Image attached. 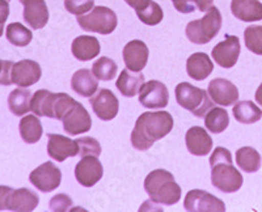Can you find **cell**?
Masks as SVG:
<instances>
[{"label":"cell","instance_id":"cell-1","mask_svg":"<svg viewBox=\"0 0 262 212\" xmlns=\"http://www.w3.org/2000/svg\"><path fill=\"white\" fill-rule=\"evenodd\" d=\"M173 116L168 111H146L137 120L131 132V144L135 150H149L173 129Z\"/></svg>","mask_w":262,"mask_h":212},{"label":"cell","instance_id":"cell-2","mask_svg":"<svg viewBox=\"0 0 262 212\" xmlns=\"http://www.w3.org/2000/svg\"><path fill=\"white\" fill-rule=\"evenodd\" d=\"M211 183L219 192L232 194L243 186L242 173L232 165V155L223 147H216L210 157Z\"/></svg>","mask_w":262,"mask_h":212},{"label":"cell","instance_id":"cell-3","mask_svg":"<svg viewBox=\"0 0 262 212\" xmlns=\"http://www.w3.org/2000/svg\"><path fill=\"white\" fill-rule=\"evenodd\" d=\"M144 190L154 202L173 206L181 199V187L174 181V177L165 169L152 171L144 181Z\"/></svg>","mask_w":262,"mask_h":212},{"label":"cell","instance_id":"cell-4","mask_svg":"<svg viewBox=\"0 0 262 212\" xmlns=\"http://www.w3.org/2000/svg\"><path fill=\"white\" fill-rule=\"evenodd\" d=\"M222 22H223V20H222L221 11L216 7L212 6L207 11L205 17L190 21L186 25L185 34H186L189 41L195 43V45H205L217 36L222 28Z\"/></svg>","mask_w":262,"mask_h":212},{"label":"cell","instance_id":"cell-5","mask_svg":"<svg viewBox=\"0 0 262 212\" xmlns=\"http://www.w3.org/2000/svg\"><path fill=\"white\" fill-rule=\"evenodd\" d=\"M176 100L181 108L189 110L198 118L205 116L210 109L214 108V101L209 93L189 83H180L177 85Z\"/></svg>","mask_w":262,"mask_h":212},{"label":"cell","instance_id":"cell-6","mask_svg":"<svg viewBox=\"0 0 262 212\" xmlns=\"http://www.w3.org/2000/svg\"><path fill=\"white\" fill-rule=\"evenodd\" d=\"M78 24L85 32L98 34H111L118 25V18L114 11L107 7H93L88 15L78 16Z\"/></svg>","mask_w":262,"mask_h":212},{"label":"cell","instance_id":"cell-7","mask_svg":"<svg viewBox=\"0 0 262 212\" xmlns=\"http://www.w3.org/2000/svg\"><path fill=\"white\" fill-rule=\"evenodd\" d=\"M184 207L188 212H224L227 209L223 200L198 189L186 194Z\"/></svg>","mask_w":262,"mask_h":212},{"label":"cell","instance_id":"cell-8","mask_svg":"<svg viewBox=\"0 0 262 212\" xmlns=\"http://www.w3.org/2000/svg\"><path fill=\"white\" fill-rule=\"evenodd\" d=\"M29 181L41 193H51L62 182V172L51 161L43 162L30 173Z\"/></svg>","mask_w":262,"mask_h":212},{"label":"cell","instance_id":"cell-9","mask_svg":"<svg viewBox=\"0 0 262 212\" xmlns=\"http://www.w3.org/2000/svg\"><path fill=\"white\" fill-rule=\"evenodd\" d=\"M240 51H242L240 39L236 36L226 34L224 41L219 42L212 49L211 55L217 66L223 67V68H232L237 63L238 57H240Z\"/></svg>","mask_w":262,"mask_h":212},{"label":"cell","instance_id":"cell-10","mask_svg":"<svg viewBox=\"0 0 262 212\" xmlns=\"http://www.w3.org/2000/svg\"><path fill=\"white\" fill-rule=\"evenodd\" d=\"M139 102L147 109H164L169 102L168 88L159 80L147 81L139 90Z\"/></svg>","mask_w":262,"mask_h":212},{"label":"cell","instance_id":"cell-11","mask_svg":"<svg viewBox=\"0 0 262 212\" xmlns=\"http://www.w3.org/2000/svg\"><path fill=\"white\" fill-rule=\"evenodd\" d=\"M104 168L97 156H84L75 167V178L84 187H92L102 178Z\"/></svg>","mask_w":262,"mask_h":212},{"label":"cell","instance_id":"cell-12","mask_svg":"<svg viewBox=\"0 0 262 212\" xmlns=\"http://www.w3.org/2000/svg\"><path fill=\"white\" fill-rule=\"evenodd\" d=\"M96 115L101 121H112L119 111V101L111 89L102 88L90 100Z\"/></svg>","mask_w":262,"mask_h":212},{"label":"cell","instance_id":"cell-13","mask_svg":"<svg viewBox=\"0 0 262 212\" xmlns=\"http://www.w3.org/2000/svg\"><path fill=\"white\" fill-rule=\"evenodd\" d=\"M63 129L70 135H79L88 132L92 127V118L80 102H75L70 111L62 120Z\"/></svg>","mask_w":262,"mask_h":212},{"label":"cell","instance_id":"cell-14","mask_svg":"<svg viewBox=\"0 0 262 212\" xmlns=\"http://www.w3.org/2000/svg\"><path fill=\"white\" fill-rule=\"evenodd\" d=\"M210 97L215 104L221 106H232L238 100V89L232 81L217 78L210 81L207 88Z\"/></svg>","mask_w":262,"mask_h":212},{"label":"cell","instance_id":"cell-15","mask_svg":"<svg viewBox=\"0 0 262 212\" xmlns=\"http://www.w3.org/2000/svg\"><path fill=\"white\" fill-rule=\"evenodd\" d=\"M48 153L53 160L63 162L67 157L79 155V144L76 140L59 134H48Z\"/></svg>","mask_w":262,"mask_h":212},{"label":"cell","instance_id":"cell-16","mask_svg":"<svg viewBox=\"0 0 262 212\" xmlns=\"http://www.w3.org/2000/svg\"><path fill=\"white\" fill-rule=\"evenodd\" d=\"M41 66L34 60H20L12 67V83L18 87H32L33 84H36L41 79Z\"/></svg>","mask_w":262,"mask_h":212},{"label":"cell","instance_id":"cell-17","mask_svg":"<svg viewBox=\"0 0 262 212\" xmlns=\"http://www.w3.org/2000/svg\"><path fill=\"white\" fill-rule=\"evenodd\" d=\"M122 55L126 68H128L130 71L140 72L146 67L147 62H148L149 51L143 41L133 39L123 48Z\"/></svg>","mask_w":262,"mask_h":212},{"label":"cell","instance_id":"cell-18","mask_svg":"<svg viewBox=\"0 0 262 212\" xmlns=\"http://www.w3.org/2000/svg\"><path fill=\"white\" fill-rule=\"evenodd\" d=\"M24 20L32 29L38 30L45 28L49 21V9L45 0H23Z\"/></svg>","mask_w":262,"mask_h":212},{"label":"cell","instance_id":"cell-19","mask_svg":"<svg viewBox=\"0 0 262 212\" xmlns=\"http://www.w3.org/2000/svg\"><path fill=\"white\" fill-rule=\"evenodd\" d=\"M185 143L189 152L194 156L209 155L212 150V139L200 126H194L185 135Z\"/></svg>","mask_w":262,"mask_h":212},{"label":"cell","instance_id":"cell-20","mask_svg":"<svg viewBox=\"0 0 262 212\" xmlns=\"http://www.w3.org/2000/svg\"><path fill=\"white\" fill-rule=\"evenodd\" d=\"M72 55L80 62L92 60L100 54L101 46L96 37L79 36L74 39L71 46Z\"/></svg>","mask_w":262,"mask_h":212},{"label":"cell","instance_id":"cell-21","mask_svg":"<svg viewBox=\"0 0 262 212\" xmlns=\"http://www.w3.org/2000/svg\"><path fill=\"white\" fill-rule=\"evenodd\" d=\"M214 63L205 53H194L186 60V71L193 80L202 81L211 75Z\"/></svg>","mask_w":262,"mask_h":212},{"label":"cell","instance_id":"cell-22","mask_svg":"<svg viewBox=\"0 0 262 212\" xmlns=\"http://www.w3.org/2000/svg\"><path fill=\"white\" fill-rule=\"evenodd\" d=\"M231 12L245 22L262 20V3L259 0H232Z\"/></svg>","mask_w":262,"mask_h":212},{"label":"cell","instance_id":"cell-23","mask_svg":"<svg viewBox=\"0 0 262 212\" xmlns=\"http://www.w3.org/2000/svg\"><path fill=\"white\" fill-rule=\"evenodd\" d=\"M71 88L81 97H92L98 90L97 78L88 68H81L74 74L71 79Z\"/></svg>","mask_w":262,"mask_h":212},{"label":"cell","instance_id":"cell-24","mask_svg":"<svg viewBox=\"0 0 262 212\" xmlns=\"http://www.w3.org/2000/svg\"><path fill=\"white\" fill-rule=\"evenodd\" d=\"M58 93H53L48 89L37 90L32 97L30 110L37 116H48L54 120V110L57 102Z\"/></svg>","mask_w":262,"mask_h":212},{"label":"cell","instance_id":"cell-25","mask_svg":"<svg viewBox=\"0 0 262 212\" xmlns=\"http://www.w3.org/2000/svg\"><path fill=\"white\" fill-rule=\"evenodd\" d=\"M39 203L38 195L29 189L13 190L8 202V211L30 212L34 211Z\"/></svg>","mask_w":262,"mask_h":212},{"label":"cell","instance_id":"cell-26","mask_svg":"<svg viewBox=\"0 0 262 212\" xmlns=\"http://www.w3.org/2000/svg\"><path fill=\"white\" fill-rule=\"evenodd\" d=\"M144 84V75L142 72L130 71L128 68L121 71L118 80L116 83L117 89L125 97H134L139 93L140 88Z\"/></svg>","mask_w":262,"mask_h":212},{"label":"cell","instance_id":"cell-27","mask_svg":"<svg viewBox=\"0 0 262 212\" xmlns=\"http://www.w3.org/2000/svg\"><path fill=\"white\" fill-rule=\"evenodd\" d=\"M233 116L238 123L252 125L262 118V110L252 101H238L232 109Z\"/></svg>","mask_w":262,"mask_h":212},{"label":"cell","instance_id":"cell-28","mask_svg":"<svg viewBox=\"0 0 262 212\" xmlns=\"http://www.w3.org/2000/svg\"><path fill=\"white\" fill-rule=\"evenodd\" d=\"M18 130H20V135L23 137V140L27 144H34L39 142L42 134H43L41 121L36 115H33V114L24 116L20 121Z\"/></svg>","mask_w":262,"mask_h":212},{"label":"cell","instance_id":"cell-29","mask_svg":"<svg viewBox=\"0 0 262 212\" xmlns=\"http://www.w3.org/2000/svg\"><path fill=\"white\" fill-rule=\"evenodd\" d=\"M262 158L257 150L252 147H242L236 151V164L247 173H256L261 167Z\"/></svg>","mask_w":262,"mask_h":212},{"label":"cell","instance_id":"cell-30","mask_svg":"<svg viewBox=\"0 0 262 212\" xmlns=\"http://www.w3.org/2000/svg\"><path fill=\"white\" fill-rule=\"evenodd\" d=\"M30 102H32V93L27 88H16L9 93L8 108L15 115H25L30 110Z\"/></svg>","mask_w":262,"mask_h":212},{"label":"cell","instance_id":"cell-31","mask_svg":"<svg viewBox=\"0 0 262 212\" xmlns=\"http://www.w3.org/2000/svg\"><path fill=\"white\" fill-rule=\"evenodd\" d=\"M229 125V115L223 108H211L205 115V126L211 134H222Z\"/></svg>","mask_w":262,"mask_h":212},{"label":"cell","instance_id":"cell-32","mask_svg":"<svg viewBox=\"0 0 262 212\" xmlns=\"http://www.w3.org/2000/svg\"><path fill=\"white\" fill-rule=\"evenodd\" d=\"M6 36L9 43H12L13 46H17V48H25V46L29 45L33 39L32 32L20 22L9 24L7 27Z\"/></svg>","mask_w":262,"mask_h":212},{"label":"cell","instance_id":"cell-33","mask_svg":"<svg viewBox=\"0 0 262 212\" xmlns=\"http://www.w3.org/2000/svg\"><path fill=\"white\" fill-rule=\"evenodd\" d=\"M117 71H118L117 63L107 57H101L98 60H96L92 66L93 75L101 81L113 80L117 75Z\"/></svg>","mask_w":262,"mask_h":212},{"label":"cell","instance_id":"cell-34","mask_svg":"<svg viewBox=\"0 0 262 212\" xmlns=\"http://www.w3.org/2000/svg\"><path fill=\"white\" fill-rule=\"evenodd\" d=\"M245 46L253 54L262 55V27L261 25H250L244 32Z\"/></svg>","mask_w":262,"mask_h":212},{"label":"cell","instance_id":"cell-35","mask_svg":"<svg viewBox=\"0 0 262 212\" xmlns=\"http://www.w3.org/2000/svg\"><path fill=\"white\" fill-rule=\"evenodd\" d=\"M137 16L143 24L154 27V25L160 24L161 21H163L164 13L161 7L156 2H151L148 7H146L142 11H137Z\"/></svg>","mask_w":262,"mask_h":212},{"label":"cell","instance_id":"cell-36","mask_svg":"<svg viewBox=\"0 0 262 212\" xmlns=\"http://www.w3.org/2000/svg\"><path fill=\"white\" fill-rule=\"evenodd\" d=\"M174 8L181 13H191L195 9L205 12L212 7L214 0H172Z\"/></svg>","mask_w":262,"mask_h":212},{"label":"cell","instance_id":"cell-37","mask_svg":"<svg viewBox=\"0 0 262 212\" xmlns=\"http://www.w3.org/2000/svg\"><path fill=\"white\" fill-rule=\"evenodd\" d=\"M76 143L79 144V156H100L101 155V146L97 142V139L92 136H84L76 139Z\"/></svg>","mask_w":262,"mask_h":212},{"label":"cell","instance_id":"cell-38","mask_svg":"<svg viewBox=\"0 0 262 212\" xmlns=\"http://www.w3.org/2000/svg\"><path fill=\"white\" fill-rule=\"evenodd\" d=\"M95 7V0H64V8L75 16L90 12Z\"/></svg>","mask_w":262,"mask_h":212},{"label":"cell","instance_id":"cell-39","mask_svg":"<svg viewBox=\"0 0 262 212\" xmlns=\"http://www.w3.org/2000/svg\"><path fill=\"white\" fill-rule=\"evenodd\" d=\"M71 207L72 199L66 194H57L50 200V209L54 212H66Z\"/></svg>","mask_w":262,"mask_h":212},{"label":"cell","instance_id":"cell-40","mask_svg":"<svg viewBox=\"0 0 262 212\" xmlns=\"http://www.w3.org/2000/svg\"><path fill=\"white\" fill-rule=\"evenodd\" d=\"M15 63L11 60H3V68L0 72V85H12V67Z\"/></svg>","mask_w":262,"mask_h":212},{"label":"cell","instance_id":"cell-41","mask_svg":"<svg viewBox=\"0 0 262 212\" xmlns=\"http://www.w3.org/2000/svg\"><path fill=\"white\" fill-rule=\"evenodd\" d=\"M9 2L8 0H0V37L4 33V24L9 16Z\"/></svg>","mask_w":262,"mask_h":212},{"label":"cell","instance_id":"cell-42","mask_svg":"<svg viewBox=\"0 0 262 212\" xmlns=\"http://www.w3.org/2000/svg\"><path fill=\"white\" fill-rule=\"evenodd\" d=\"M13 189L9 186H0V211L8 209L9 197L12 194Z\"/></svg>","mask_w":262,"mask_h":212},{"label":"cell","instance_id":"cell-43","mask_svg":"<svg viewBox=\"0 0 262 212\" xmlns=\"http://www.w3.org/2000/svg\"><path fill=\"white\" fill-rule=\"evenodd\" d=\"M125 2L131 8H134L135 12H137V11H142L146 7H148V4L151 3L152 0H125Z\"/></svg>","mask_w":262,"mask_h":212},{"label":"cell","instance_id":"cell-44","mask_svg":"<svg viewBox=\"0 0 262 212\" xmlns=\"http://www.w3.org/2000/svg\"><path fill=\"white\" fill-rule=\"evenodd\" d=\"M254 97H256L257 104L261 105L262 106V83L259 84V87L257 88V92H256V95H254Z\"/></svg>","mask_w":262,"mask_h":212},{"label":"cell","instance_id":"cell-45","mask_svg":"<svg viewBox=\"0 0 262 212\" xmlns=\"http://www.w3.org/2000/svg\"><path fill=\"white\" fill-rule=\"evenodd\" d=\"M2 68H3V60H0V72H2Z\"/></svg>","mask_w":262,"mask_h":212},{"label":"cell","instance_id":"cell-46","mask_svg":"<svg viewBox=\"0 0 262 212\" xmlns=\"http://www.w3.org/2000/svg\"><path fill=\"white\" fill-rule=\"evenodd\" d=\"M21 2H23V0H20V3H21Z\"/></svg>","mask_w":262,"mask_h":212},{"label":"cell","instance_id":"cell-47","mask_svg":"<svg viewBox=\"0 0 262 212\" xmlns=\"http://www.w3.org/2000/svg\"><path fill=\"white\" fill-rule=\"evenodd\" d=\"M8 2H11V0H8Z\"/></svg>","mask_w":262,"mask_h":212}]
</instances>
